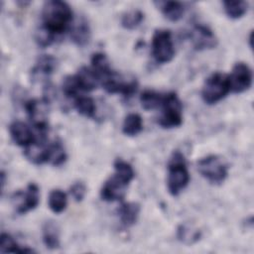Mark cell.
I'll return each mask as SVG.
<instances>
[{
	"instance_id": "cell-17",
	"label": "cell",
	"mask_w": 254,
	"mask_h": 254,
	"mask_svg": "<svg viewBox=\"0 0 254 254\" xmlns=\"http://www.w3.org/2000/svg\"><path fill=\"white\" fill-rule=\"evenodd\" d=\"M57 66V60L51 55H42L36 65L32 69V76L34 79L40 77H49ZM48 79V78H47Z\"/></svg>"
},
{
	"instance_id": "cell-13",
	"label": "cell",
	"mask_w": 254,
	"mask_h": 254,
	"mask_svg": "<svg viewBox=\"0 0 254 254\" xmlns=\"http://www.w3.org/2000/svg\"><path fill=\"white\" fill-rule=\"evenodd\" d=\"M24 155L31 163L43 165L49 162V144L46 139H36V141L24 150Z\"/></svg>"
},
{
	"instance_id": "cell-12",
	"label": "cell",
	"mask_w": 254,
	"mask_h": 254,
	"mask_svg": "<svg viewBox=\"0 0 254 254\" xmlns=\"http://www.w3.org/2000/svg\"><path fill=\"white\" fill-rule=\"evenodd\" d=\"M9 133L13 142L21 147H28L36 141L32 129L22 121H14L9 126Z\"/></svg>"
},
{
	"instance_id": "cell-28",
	"label": "cell",
	"mask_w": 254,
	"mask_h": 254,
	"mask_svg": "<svg viewBox=\"0 0 254 254\" xmlns=\"http://www.w3.org/2000/svg\"><path fill=\"white\" fill-rule=\"evenodd\" d=\"M144 20V13L141 10H131L123 14L121 18V26L126 30H134L138 28Z\"/></svg>"
},
{
	"instance_id": "cell-6",
	"label": "cell",
	"mask_w": 254,
	"mask_h": 254,
	"mask_svg": "<svg viewBox=\"0 0 254 254\" xmlns=\"http://www.w3.org/2000/svg\"><path fill=\"white\" fill-rule=\"evenodd\" d=\"M197 171L212 185L222 184L228 176L227 165L216 155H208L197 161Z\"/></svg>"
},
{
	"instance_id": "cell-29",
	"label": "cell",
	"mask_w": 254,
	"mask_h": 254,
	"mask_svg": "<svg viewBox=\"0 0 254 254\" xmlns=\"http://www.w3.org/2000/svg\"><path fill=\"white\" fill-rule=\"evenodd\" d=\"M177 237L181 242L191 245L200 238V232L198 230H192L187 225H180L177 230Z\"/></svg>"
},
{
	"instance_id": "cell-19",
	"label": "cell",
	"mask_w": 254,
	"mask_h": 254,
	"mask_svg": "<svg viewBox=\"0 0 254 254\" xmlns=\"http://www.w3.org/2000/svg\"><path fill=\"white\" fill-rule=\"evenodd\" d=\"M43 242L51 250L60 247V230L57 223L52 220L46 221L43 224Z\"/></svg>"
},
{
	"instance_id": "cell-22",
	"label": "cell",
	"mask_w": 254,
	"mask_h": 254,
	"mask_svg": "<svg viewBox=\"0 0 254 254\" xmlns=\"http://www.w3.org/2000/svg\"><path fill=\"white\" fill-rule=\"evenodd\" d=\"M143 130V120L138 113L128 114L122 125V132L126 136H136Z\"/></svg>"
},
{
	"instance_id": "cell-27",
	"label": "cell",
	"mask_w": 254,
	"mask_h": 254,
	"mask_svg": "<svg viewBox=\"0 0 254 254\" xmlns=\"http://www.w3.org/2000/svg\"><path fill=\"white\" fill-rule=\"evenodd\" d=\"M66 161V153L60 141L49 144V164L53 166H61Z\"/></svg>"
},
{
	"instance_id": "cell-20",
	"label": "cell",
	"mask_w": 254,
	"mask_h": 254,
	"mask_svg": "<svg viewBox=\"0 0 254 254\" xmlns=\"http://www.w3.org/2000/svg\"><path fill=\"white\" fill-rule=\"evenodd\" d=\"M91 68L97 74L99 81L111 74L114 70L110 66V63L103 53H95L91 57Z\"/></svg>"
},
{
	"instance_id": "cell-24",
	"label": "cell",
	"mask_w": 254,
	"mask_h": 254,
	"mask_svg": "<svg viewBox=\"0 0 254 254\" xmlns=\"http://www.w3.org/2000/svg\"><path fill=\"white\" fill-rule=\"evenodd\" d=\"M48 204L54 213H62L67 205L66 193L59 189L53 190L49 194Z\"/></svg>"
},
{
	"instance_id": "cell-2",
	"label": "cell",
	"mask_w": 254,
	"mask_h": 254,
	"mask_svg": "<svg viewBox=\"0 0 254 254\" xmlns=\"http://www.w3.org/2000/svg\"><path fill=\"white\" fill-rule=\"evenodd\" d=\"M73 21V13L70 6L60 0H51L44 3L42 10V26L54 35H62L66 32Z\"/></svg>"
},
{
	"instance_id": "cell-31",
	"label": "cell",
	"mask_w": 254,
	"mask_h": 254,
	"mask_svg": "<svg viewBox=\"0 0 254 254\" xmlns=\"http://www.w3.org/2000/svg\"><path fill=\"white\" fill-rule=\"evenodd\" d=\"M56 37V35L51 33L43 26H41L35 33V41L37 45L43 49L51 46L54 43Z\"/></svg>"
},
{
	"instance_id": "cell-15",
	"label": "cell",
	"mask_w": 254,
	"mask_h": 254,
	"mask_svg": "<svg viewBox=\"0 0 254 254\" xmlns=\"http://www.w3.org/2000/svg\"><path fill=\"white\" fill-rule=\"evenodd\" d=\"M75 77L81 91H92L100 84L99 78L94 70L91 67H87L84 65L77 70V72L75 73Z\"/></svg>"
},
{
	"instance_id": "cell-16",
	"label": "cell",
	"mask_w": 254,
	"mask_h": 254,
	"mask_svg": "<svg viewBox=\"0 0 254 254\" xmlns=\"http://www.w3.org/2000/svg\"><path fill=\"white\" fill-rule=\"evenodd\" d=\"M155 5L161 10L163 15L172 22H177L185 14V6L179 1H156Z\"/></svg>"
},
{
	"instance_id": "cell-23",
	"label": "cell",
	"mask_w": 254,
	"mask_h": 254,
	"mask_svg": "<svg viewBox=\"0 0 254 254\" xmlns=\"http://www.w3.org/2000/svg\"><path fill=\"white\" fill-rule=\"evenodd\" d=\"M73 106L75 110L82 116L87 118H93L96 112V105L94 100L89 96L79 95L74 98Z\"/></svg>"
},
{
	"instance_id": "cell-32",
	"label": "cell",
	"mask_w": 254,
	"mask_h": 254,
	"mask_svg": "<svg viewBox=\"0 0 254 254\" xmlns=\"http://www.w3.org/2000/svg\"><path fill=\"white\" fill-rule=\"evenodd\" d=\"M69 192L75 201H81L86 193V187L82 182H75L71 185Z\"/></svg>"
},
{
	"instance_id": "cell-21",
	"label": "cell",
	"mask_w": 254,
	"mask_h": 254,
	"mask_svg": "<svg viewBox=\"0 0 254 254\" xmlns=\"http://www.w3.org/2000/svg\"><path fill=\"white\" fill-rule=\"evenodd\" d=\"M0 252L1 253H33L34 250L29 247H23L6 232H2L0 236Z\"/></svg>"
},
{
	"instance_id": "cell-9",
	"label": "cell",
	"mask_w": 254,
	"mask_h": 254,
	"mask_svg": "<svg viewBox=\"0 0 254 254\" xmlns=\"http://www.w3.org/2000/svg\"><path fill=\"white\" fill-rule=\"evenodd\" d=\"M12 200L19 214H25L35 209L40 202L39 187L34 183L29 184L25 190L15 192L12 196Z\"/></svg>"
},
{
	"instance_id": "cell-30",
	"label": "cell",
	"mask_w": 254,
	"mask_h": 254,
	"mask_svg": "<svg viewBox=\"0 0 254 254\" xmlns=\"http://www.w3.org/2000/svg\"><path fill=\"white\" fill-rule=\"evenodd\" d=\"M81 91L79 84L77 82V79L75 77V74L73 75H67L64 77L63 81V92L65 97L67 98H76L78 93Z\"/></svg>"
},
{
	"instance_id": "cell-10",
	"label": "cell",
	"mask_w": 254,
	"mask_h": 254,
	"mask_svg": "<svg viewBox=\"0 0 254 254\" xmlns=\"http://www.w3.org/2000/svg\"><path fill=\"white\" fill-rule=\"evenodd\" d=\"M252 70L245 63H236L228 74L230 92L242 93L248 90L252 84Z\"/></svg>"
},
{
	"instance_id": "cell-8",
	"label": "cell",
	"mask_w": 254,
	"mask_h": 254,
	"mask_svg": "<svg viewBox=\"0 0 254 254\" xmlns=\"http://www.w3.org/2000/svg\"><path fill=\"white\" fill-rule=\"evenodd\" d=\"M152 56L158 64H168L175 56V47L170 30H156L152 37Z\"/></svg>"
},
{
	"instance_id": "cell-14",
	"label": "cell",
	"mask_w": 254,
	"mask_h": 254,
	"mask_svg": "<svg viewBox=\"0 0 254 254\" xmlns=\"http://www.w3.org/2000/svg\"><path fill=\"white\" fill-rule=\"evenodd\" d=\"M91 30L88 22L81 18L77 20L70 29V39L78 47H84L90 41Z\"/></svg>"
},
{
	"instance_id": "cell-3",
	"label": "cell",
	"mask_w": 254,
	"mask_h": 254,
	"mask_svg": "<svg viewBox=\"0 0 254 254\" xmlns=\"http://www.w3.org/2000/svg\"><path fill=\"white\" fill-rule=\"evenodd\" d=\"M190 183L185 156L180 151H174L168 162L167 188L171 195L177 196Z\"/></svg>"
},
{
	"instance_id": "cell-11",
	"label": "cell",
	"mask_w": 254,
	"mask_h": 254,
	"mask_svg": "<svg viewBox=\"0 0 254 254\" xmlns=\"http://www.w3.org/2000/svg\"><path fill=\"white\" fill-rule=\"evenodd\" d=\"M191 45L196 51L211 50L217 46V38L212 30L202 24H195L190 31Z\"/></svg>"
},
{
	"instance_id": "cell-1",
	"label": "cell",
	"mask_w": 254,
	"mask_h": 254,
	"mask_svg": "<svg viewBox=\"0 0 254 254\" xmlns=\"http://www.w3.org/2000/svg\"><path fill=\"white\" fill-rule=\"evenodd\" d=\"M113 167L114 175L104 182L100 190L101 199L108 202L122 200L126 194L127 187L135 177L132 166L122 159H116Z\"/></svg>"
},
{
	"instance_id": "cell-5",
	"label": "cell",
	"mask_w": 254,
	"mask_h": 254,
	"mask_svg": "<svg viewBox=\"0 0 254 254\" xmlns=\"http://www.w3.org/2000/svg\"><path fill=\"white\" fill-rule=\"evenodd\" d=\"M161 115L158 124L166 129L181 126L183 123V105L176 92H168L164 94Z\"/></svg>"
},
{
	"instance_id": "cell-26",
	"label": "cell",
	"mask_w": 254,
	"mask_h": 254,
	"mask_svg": "<svg viewBox=\"0 0 254 254\" xmlns=\"http://www.w3.org/2000/svg\"><path fill=\"white\" fill-rule=\"evenodd\" d=\"M223 9L228 18L236 20L245 15L248 3L245 1H223Z\"/></svg>"
},
{
	"instance_id": "cell-18",
	"label": "cell",
	"mask_w": 254,
	"mask_h": 254,
	"mask_svg": "<svg viewBox=\"0 0 254 254\" xmlns=\"http://www.w3.org/2000/svg\"><path fill=\"white\" fill-rule=\"evenodd\" d=\"M140 204L137 202H123L118 208V215L123 226H132L138 219Z\"/></svg>"
},
{
	"instance_id": "cell-7",
	"label": "cell",
	"mask_w": 254,
	"mask_h": 254,
	"mask_svg": "<svg viewBox=\"0 0 254 254\" xmlns=\"http://www.w3.org/2000/svg\"><path fill=\"white\" fill-rule=\"evenodd\" d=\"M50 102L42 99H29L25 102V109L32 125L38 130L40 138H47L49 129Z\"/></svg>"
},
{
	"instance_id": "cell-4",
	"label": "cell",
	"mask_w": 254,
	"mask_h": 254,
	"mask_svg": "<svg viewBox=\"0 0 254 254\" xmlns=\"http://www.w3.org/2000/svg\"><path fill=\"white\" fill-rule=\"evenodd\" d=\"M230 92L228 74L215 71L204 81L201 89V98L206 104H215Z\"/></svg>"
},
{
	"instance_id": "cell-25",
	"label": "cell",
	"mask_w": 254,
	"mask_h": 254,
	"mask_svg": "<svg viewBox=\"0 0 254 254\" xmlns=\"http://www.w3.org/2000/svg\"><path fill=\"white\" fill-rule=\"evenodd\" d=\"M164 94L157 91L146 89L140 95V102L145 110H153L159 108L162 104Z\"/></svg>"
}]
</instances>
